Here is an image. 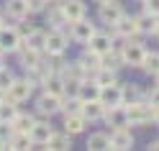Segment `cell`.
<instances>
[{
	"label": "cell",
	"instance_id": "e575fe53",
	"mask_svg": "<svg viewBox=\"0 0 159 151\" xmlns=\"http://www.w3.org/2000/svg\"><path fill=\"white\" fill-rule=\"evenodd\" d=\"M26 5H28V13H41L46 11L49 0H26Z\"/></svg>",
	"mask_w": 159,
	"mask_h": 151
},
{
	"label": "cell",
	"instance_id": "52a82bcc",
	"mask_svg": "<svg viewBox=\"0 0 159 151\" xmlns=\"http://www.w3.org/2000/svg\"><path fill=\"white\" fill-rule=\"evenodd\" d=\"M121 51H123V62H126V67H141L146 49H144V44H136V41H131V38H128V44L121 46Z\"/></svg>",
	"mask_w": 159,
	"mask_h": 151
},
{
	"label": "cell",
	"instance_id": "30bf717a",
	"mask_svg": "<svg viewBox=\"0 0 159 151\" xmlns=\"http://www.w3.org/2000/svg\"><path fill=\"white\" fill-rule=\"evenodd\" d=\"M108 141H111V149H116V151H126V149L134 146V136H131V131L126 126L123 128H113L111 133H108Z\"/></svg>",
	"mask_w": 159,
	"mask_h": 151
},
{
	"label": "cell",
	"instance_id": "8d00e7d4",
	"mask_svg": "<svg viewBox=\"0 0 159 151\" xmlns=\"http://www.w3.org/2000/svg\"><path fill=\"white\" fill-rule=\"evenodd\" d=\"M144 11L152 16H159V0H144Z\"/></svg>",
	"mask_w": 159,
	"mask_h": 151
},
{
	"label": "cell",
	"instance_id": "d4e9b609",
	"mask_svg": "<svg viewBox=\"0 0 159 151\" xmlns=\"http://www.w3.org/2000/svg\"><path fill=\"white\" fill-rule=\"evenodd\" d=\"M23 44L36 49V51H44L46 49V31H41V28H34L28 36H23Z\"/></svg>",
	"mask_w": 159,
	"mask_h": 151
},
{
	"label": "cell",
	"instance_id": "8fae6325",
	"mask_svg": "<svg viewBox=\"0 0 159 151\" xmlns=\"http://www.w3.org/2000/svg\"><path fill=\"white\" fill-rule=\"evenodd\" d=\"M113 33L116 36H121V38H131L139 33V28H136V16H121L118 21L113 23Z\"/></svg>",
	"mask_w": 159,
	"mask_h": 151
},
{
	"label": "cell",
	"instance_id": "e0dca14e",
	"mask_svg": "<svg viewBox=\"0 0 159 151\" xmlns=\"http://www.w3.org/2000/svg\"><path fill=\"white\" fill-rule=\"evenodd\" d=\"M18 59H21V64H23V69H31V67H36L39 62H41V59H44V51H36V49H31V46H21V49H18Z\"/></svg>",
	"mask_w": 159,
	"mask_h": 151
},
{
	"label": "cell",
	"instance_id": "9a60e30c",
	"mask_svg": "<svg viewBox=\"0 0 159 151\" xmlns=\"http://www.w3.org/2000/svg\"><path fill=\"white\" fill-rule=\"evenodd\" d=\"M5 16L13 18L16 23H23L26 18H28V5H26V0H8V3H5Z\"/></svg>",
	"mask_w": 159,
	"mask_h": 151
},
{
	"label": "cell",
	"instance_id": "4fadbf2b",
	"mask_svg": "<svg viewBox=\"0 0 159 151\" xmlns=\"http://www.w3.org/2000/svg\"><path fill=\"white\" fill-rule=\"evenodd\" d=\"M113 38H111V33H100V31H95V36L90 38V41H87V49H90V51H95V54H108L113 49Z\"/></svg>",
	"mask_w": 159,
	"mask_h": 151
},
{
	"label": "cell",
	"instance_id": "c3c4849f",
	"mask_svg": "<svg viewBox=\"0 0 159 151\" xmlns=\"http://www.w3.org/2000/svg\"><path fill=\"white\" fill-rule=\"evenodd\" d=\"M139 3H144V0H139Z\"/></svg>",
	"mask_w": 159,
	"mask_h": 151
},
{
	"label": "cell",
	"instance_id": "9c48e42d",
	"mask_svg": "<svg viewBox=\"0 0 159 151\" xmlns=\"http://www.w3.org/2000/svg\"><path fill=\"white\" fill-rule=\"evenodd\" d=\"M100 103L105 105V108H113V105H123V87L118 85V82H113V85H105V87H100Z\"/></svg>",
	"mask_w": 159,
	"mask_h": 151
},
{
	"label": "cell",
	"instance_id": "7a4b0ae2",
	"mask_svg": "<svg viewBox=\"0 0 159 151\" xmlns=\"http://www.w3.org/2000/svg\"><path fill=\"white\" fill-rule=\"evenodd\" d=\"M21 46H23V36H21V31L16 26H5V23L0 26V51L13 54Z\"/></svg>",
	"mask_w": 159,
	"mask_h": 151
},
{
	"label": "cell",
	"instance_id": "f1b7e54d",
	"mask_svg": "<svg viewBox=\"0 0 159 151\" xmlns=\"http://www.w3.org/2000/svg\"><path fill=\"white\" fill-rule=\"evenodd\" d=\"M93 79H95V82L100 85V87L118 82V79H116V69H108V67H100V69H98V72L93 74Z\"/></svg>",
	"mask_w": 159,
	"mask_h": 151
},
{
	"label": "cell",
	"instance_id": "7bdbcfd3",
	"mask_svg": "<svg viewBox=\"0 0 159 151\" xmlns=\"http://www.w3.org/2000/svg\"><path fill=\"white\" fill-rule=\"evenodd\" d=\"M154 79H157V87H159V72H157V74H154Z\"/></svg>",
	"mask_w": 159,
	"mask_h": 151
},
{
	"label": "cell",
	"instance_id": "5bb4252c",
	"mask_svg": "<svg viewBox=\"0 0 159 151\" xmlns=\"http://www.w3.org/2000/svg\"><path fill=\"white\" fill-rule=\"evenodd\" d=\"M136 28H139V33H144V36H154L157 33V28H159V16H152V13H141V16H136Z\"/></svg>",
	"mask_w": 159,
	"mask_h": 151
},
{
	"label": "cell",
	"instance_id": "4dcf8cb0",
	"mask_svg": "<svg viewBox=\"0 0 159 151\" xmlns=\"http://www.w3.org/2000/svg\"><path fill=\"white\" fill-rule=\"evenodd\" d=\"M123 87V105L126 103H134V100H141V90H139V85H121Z\"/></svg>",
	"mask_w": 159,
	"mask_h": 151
},
{
	"label": "cell",
	"instance_id": "cb8c5ba5",
	"mask_svg": "<svg viewBox=\"0 0 159 151\" xmlns=\"http://www.w3.org/2000/svg\"><path fill=\"white\" fill-rule=\"evenodd\" d=\"M5 149H13V151H26V149H34V141L28 133H21V131H16L11 136V141L5 144Z\"/></svg>",
	"mask_w": 159,
	"mask_h": 151
},
{
	"label": "cell",
	"instance_id": "f35d334b",
	"mask_svg": "<svg viewBox=\"0 0 159 151\" xmlns=\"http://www.w3.org/2000/svg\"><path fill=\"white\" fill-rule=\"evenodd\" d=\"M152 120H154V126H159V108H154V118Z\"/></svg>",
	"mask_w": 159,
	"mask_h": 151
},
{
	"label": "cell",
	"instance_id": "83f0119b",
	"mask_svg": "<svg viewBox=\"0 0 159 151\" xmlns=\"http://www.w3.org/2000/svg\"><path fill=\"white\" fill-rule=\"evenodd\" d=\"M87 149H90V151H105V149H111L108 133H93L90 138H87Z\"/></svg>",
	"mask_w": 159,
	"mask_h": 151
},
{
	"label": "cell",
	"instance_id": "ab89813d",
	"mask_svg": "<svg viewBox=\"0 0 159 151\" xmlns=\"http://www.w3.org/2000/svg\"><path fill=\"white\" fill-rule=\"evenodd\" d=\"M5 67V51H0V69Z\"/></svg>",
	"mask_w": 159,
	"mask_h": 151
},
{
	"label": "cell",
	"instance_id": "1f68e13d",
	"mask_svg": "<svg viewBox=\"0 0 159 151\" xmlns=\"http://www.w3.org/2000/svg\"><path fill=\"white\" fill-rule=\"evenodd\" d=\"M80 110H82V100L80 97H69V100H62V110H59V113L69 115V113H80Z\"/></svg>",
	"mask_w": 159,
	"mask_h": 151
},
{
	"label": "cell",
	"instance_id": "7dc6e473",
	"mask_svg": "<svg viewBox=\"0 0 159 151\" xmlns=\"http://www.w3.org/2000/svg\"><path fill=\"white\" fill-rule=\"evenodd\" d=\"M154 36H157V38H159V28H157V33H154Z\"/></svg>",
	"mask_w": 159,
	"mask_h": 151
},
{
	"label": "cell",
	"instance_id": "2e32d148",
	"mask_svg": "<svg viewBox=\"0 0 159 151\" xmlns=\"http://www.w3.org/2000/svg\"><path fill=\"white\" fill-rule=\"evenodd\" d=\"M113 128H123L128 126V115H126V105H113V108H105V115H103Z\"/></svg>",
	"mask_w": 159,
	"mask_h": 151
},
{
	"label": "cell",
	"instance_id": "b9f144b4",
	"mask_svg": "<svg viewBox=\"0 0 159 151\" xmlns=\"http://www.w3.org/2000/svg\"><path fill=\"white\" fill-rule=\"evenodd\" d=\"M3 100H5V92H3V90H0V103H3Z\"/></svg>",
	"mask_w": 159,
	"mask_h": 151
},
{
	"label": "cell",
	"instance_id": "ffe728a7",
	"mask_svg": "<svg viewBox=\"0 0 159 151\" xmlns=\"http://www.w3.org/2000/svg\"><path fill=\"white\" fill-rule=\"evenodd\" d=\"M82 118L85 120H103L105 115V105L100 103V100H90V103H82Z\"/></svg>",
	"mask_w": 159,
	"mask_h": 151
},
{
	"label": "cell",
	"instance_id": "7402d4cb",
	"mask_svg": "<svg viewBox=\"0 0 159 151\" xmlns=\"http://www.w3.org/2000/svg\"><path fill=\"white\" fill-rule=\"evenodd\" d=\"M46 149H52V151H67V149H72V136L67 133H52L46 141Z\"/></svg>",
	"mask_w": 159,
	"mask_h": 151
},
{
	"label": "cell",
	"instance_id": "7c38bea8",
	"mask_svg": "<svg viewBox=\"0 0 159 151\" xmlns=\"http://www.w3.org/2000/svg\"><path fill=\"white\" fill-rule=\"evenodd\" d=\"M121 16H123V8L118 5L116 0H108V3H103L100 11H98V18H100V23H105V26H113Z\"/></svg>",
	"mask_w": 159,
	"mask_h": 151
},
{
	"label": "cell",
	"instance_id": "277c9868",
	"mask_svg": "<svg viewBox=\"0 0 159 151\" xmlns=\"http://www.w3.org/2000/svg\"><path fill=\"white\" fill-rule=\"evenodd\" d=\"M62 100L64 97H59V95H52V92H44L36 97V113L39 115H44V118H52V115H57L59 110H62Z\"/></svg>",
	"mask_w": 159,
	"mask_h": 151
},
{
	"label": "cell",
	"instance_id": "4316f807",
	"mask_svg": "<svg viewBox=\"0 0 159 151\" xmlns=\"http://www.w3.org/2000/svg\"><path fill=\"white\" fill-rule=\"evenodd\" d=\"M139 69H144L146 74L154 77V74L159 72V51H146V54H144V62H141Z\"/></svg>",
	"mask_w": 159,
	"mask_h": 151
},
{
	"label": "cell",
	"instance_id": "ba28073f",
	"mask_svg": "<svg viewBox=\"0 0 159 151\" xmlns=\"http://www.w3.org/2000/svg\"><path fill=\"white\" fill-rule=\"evenodd\" d=\"M52 133H54V128L49 126V120H36L34 128L28 131V136L34 141V149H46V141H49Z\"/></svg>",
	"mask_w": 159,
	"mask_h": 151
},
{
	"label": "cell",
	"instance_id": "d590c367",
	"mask_svg": "<svg viewBox=\"0 0 159 151\" xmlns=\"http://www.w3.org/2000/svg\"><path fill=\"white\" fill-rule=\"evenodd\" d=\"M146 103L152 105V108H159V87H157V85L146 92Z\"/></svg>",
	"mask_w": 159,
	"mask_h": 151
},
{
	"label": "cell",
	"instance_id": "d6a6232c",
	"mask_svg": "<svg viewBox=\"0 0 159 151\" xmlns=\"http://www.w3.org/2000/svg\"><path fill=\"white\" fill-rule=\"evenodd\" d=\"M13 79H16V74H13L8 67H3V69H0V90H3V92H5L8 87H11V82H13Z\"/></svg>",
	"mask_w": 159,
	"mask_h": 151
},
{
	"label": "cell",
	"instance_id": "ac0fdd59",
	"mask_svg": "<svg viewBox=\"0 0 159 151\" xmlns=\"http://www.w3.org/2000/svg\"><path fill=\"white\" fill-rule=\"evenodd\" d=\"M77 97L82 103H90V100H98L100 97V85L95 79H82L80 82V90H77Z\"/></svg>",
	"mask_w": 159,
	"mask_h": 151
},
{
	"label": "cell",
	"instance_id": "60d3db41",
	"mask_svg": "<svg viewBox=\"0 0 159 151\" xmlns=\"http://www.w3.org/2000/svg\"><path fill=\"white\" fill-rule=\"evenodd\" d=\"M93 3H98V5H103V3H108V0H93Z\"/></svg>",
	"mask_w": 159,
	"mask_h": 151
},
{
	"label": "cell",
	"instance_id": "3957f363",
	"mask_svg": "<svg viewBox=\"0 0 159 151\" xmlns=\"http://www.w3.org/2000/svg\"><path fill=\"white\" fill-rule=\"evenodd\" d=\"M31 95H34V85L28 82L26 77H23V79H18V77H16L13 82H11V87L5 90V100H11V103H18V105L26 103Z\"/></svg>",
	"mask_w": 159,
	"mask_h": 151
},
{
	"label": "cell",
	"instance_id": "ee69618b",
	"mask_svg": "<svg viewBox=\"0 0 159 151\" xmlns=\"http://www.w3.org/2000/svg\"><path fill=\"white\" fill-rule=\"evenodd\" d=\"M3 23H5V21H3V13H0V26H3Z\"/></svg>",
	"mask_w": 159,
	"mask_h": 151
},
{
	"label": "cell",
	"instance_id": "5b68a950",
	"mask_svg": "<svg viewBox=\"0 0 159 151\" xmlns=\"http://www.w3.org/2000/svg\"><path fill=\"white\" fill-rule=\"evenodd\" d=\"M67 46H69V38H67V33L62 31V28H52V31H46V49H44V54L59 56V54L67 51Z\"/></svg>",
	"mask_w": 159,
	"mask_h": 151
},
{
	"label": "cell",
	"instance_id": "836d02e7",
	"mask_svg": "<svg viewBox=\"0 0 159 151\" xmlns=\"http://www.w3.org/2000/svg\"><path fill=\"white\" fill-rule=\"evenodd\" d=\"M13 133H16V131H13V123H8V120H0V141H3V144H8Z\"/></svg>",
	"mask_w": 159,
	"mask_h": 151
},
{
	"label": "cell",
	"instance_id": "f6af8a7d",
	"mask_svg": "<svg viewBox=\"0 0 159 151\" xmlns=\"http://www.w3.org/2000/svg\"><path fill=\"white\" fill-rule=\"evenodd\" d=\"M49 3H62V0H49Z\"/></svg>",
	"mask_w": 159,
	"mask_h": 151
},
{
	"label": "cell",
	"instance_id": "bcb514c9",
	"mask_svg": "<svg viewBox=\"0 0 159 151\" xmlns=\"http://www.w3.org/2000/svg\"><path fill=\"white\" fill-rule=\"evenodd\" d=\"M0 149H5V144H3V141H0Z\"/></svg>",
	"mask_w": 159,
	"mask_h": 151
},
{
	"label": "cell",
	"instance_id": "603a6c76",
	"mask_svg": "<svg viewBox=\"0 0 159 151\" xmlns=\"http://www.w3.org/2000/svg\"><path fill=\"white\" fill-rule=\"evenodd\" d=\"M46 18H49V23H52L54 28H62L67 23V16L62 11V3H49L46 5Z\"/></svg>",
	"mask_w": 159,
	"mask_h": 151
},
{
	"label": "cell",
	"instance_id": "6da1fadb",
	"mask_svg": "<svg viewBox=\"0 0 159 151\" xmlns=\"http://www.w3.org/2000/svg\"><path fill=\"white\" fill-rule=\"evenodd\" d=\"M126 115H128V126H146L154 118V108L146 100H134V103H126Z\"/></svg>",
	"mask_w": 159,
	"mask_h": 151
},
{
	"label": "cell",
	"instance_id": "8992f818",
	"mask_svg": "<svg viewBox=\"0 0 159 151\" xmlns=\"http://www.w3.org/2000/svg\"><path fill=\"white\" fill-rule=\"evenodd\" d=\"M72 28H69V38H72L75 44H82V46H87V41L95 36V23H90V21H85V18H80V21H72L69 23Z\"/></svg>",
	"mask_w": 159,
	"mask_h": 151
},
{
	"label": "cell",
	"instance_id": "d6986e66",
	"mask_svg": "<svg viewBox=\"0 0 159 151\" xmlns=\"http://www.w3.org/2000/svg\"><path fill=\"white\" fill-rule=\"evenodd\" d=\"M62 11L67 16V23L85 18V3L82 0H62Z\"/></svg>",
	"mask_w": 159,
	"mask_h": 151
},
{
	"label": "cell",
	"instance_id": "484cf974",
	"mask_svg": "<svg viewBox=\"0 0 159 151\" xmlns=\"http://www.w3.org/2000/svg\"><path fill=\"white\" fill-rule=\"evenodd\" d=\"M11 123H13V131H21V133H28V131L34 128L36 118H34L31 113H21V110H18V115L11 120Z\"/></svg>",
	"mask_w": 159,
	"mask_h": 151
},
{
	"label": "cell",
	"instance_id": "74e56055",
	"mask_svg": "<svg viewBox=\"0 0 159 151\" xmlns=\"http://www.w3.org/2000/svg\"><path fill=\"white\" fill-rule=\"evenodd\" d=\"M149 151H159V138H157V141H152V144H149Z\"/></svg>",
	"mask_w": 159,
	"mask_h": 151
},
{
	"label": "cell",
	"instance_id": "44dd1931",
	"mask_svg": "<svg viewBox=\"0 0 159 151\" xmlns=\"http://www.w3.org/2000/svg\"><path fill=\"white\" fill-rule=\"evenodd\" d=\"M85 126H87V120L82 118V113H69V115H64V131H67L69 136L82 133Z\"/></svg>",
	"mask_w": 159,
	"mask_h": 151
},
{
	"label": "cell",
	"instance_id": "f546056e",
	"mask_svg": "<svg viewBox=\"0 0 159 151\" xmlns=\"http://www.w3.org/2000/svg\"><path fill=\"white\" fill-rule=\"evenodd\" d=\"M16 115H18V103L3 100V103H0V120H8V123H11Z\"/></svg>",
	"mask_w": 159,
	"mask_h": 151
}]
</instances>
